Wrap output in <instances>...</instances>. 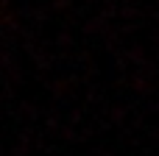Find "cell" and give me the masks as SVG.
<instances>
[{
  "label": "cell",
  "instance_id": "1",
  "mask_svg": "<svg viewBox=\"0 0 159 156\" xmlns=\"http://www.w3.org/2000/svg\"><path fill=\"white\" fill-rule=\"evenodd\" d=\"M70 89H73V81H70V78H61V81L53 84V95H56V98L64 95V92H70Z\"/></svg>",
  "mask_w": 159,
  "mask_h": 156
},
{
  "label": "cell",
  "instance_id": "2",
  "mask_svg": "<svg viewBox=\"0 0 159 156\" xmlns=\"http://www.w3.org/2000/svg\"><path fill=\"white\" fill-rule=\"evenodd\" d=\"M70 0H53V8H67Z\"/></svg>",
  "mask_w": 159,
  "mask_h": 156
},
{
  "label": "cell",
  "instance_id": "3",
  "mask_svg": "<svg viewBox=\"0 0 159 156\" xmlns=\"http://www.w3.org/2000/svg\"><path fill=\"white\" fill-rule=\"evenodd\" d=\"M157 42H159V33H157Z\"/></svg>",
  "mask_w": 159,
  "mask_h": 156
}]
</instances>
